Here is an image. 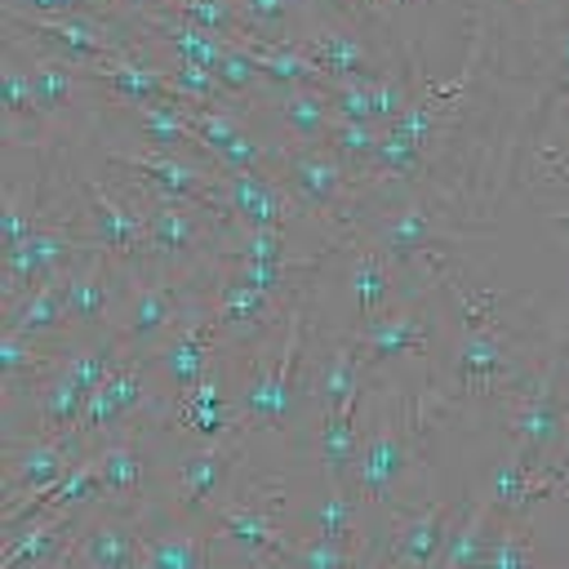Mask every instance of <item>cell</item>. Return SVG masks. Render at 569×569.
<instances>
[{"label": "cell", "instance_id": "obj_1", "mask_svg": "<svg viewBox=\"0 0 569 569\" xmlns=\"http://www.w3.org/2000/svg\"><path fill=\"white\" fill-rule=\"evenodd\" d=\"M302 365H307V298L293 293L284 302V333L262 338L253 347L249 382L236 400L240 431H276L289 422L298 391H302Z\"/></svg>", "mask_w": 569, "mask_h": 569}, {"label": "cell", "instance_id": "obj_2", "mask_svg": "<svg viewBox=\"0 0 569 569\" xmlns=\"http://www.w3.org/2000/svg\"><path fill=\"white\" fill-rule=\"evenodd\" d=\"M284 511H289V485L280 476H258L253 485H244L240 493H231L227 502H218L209 511L218 542L236 547V560L244 565H284L293 533L284 529Z\"/></svg>", "mask_w": 569, "mask_h": 569}, {"label": "cell", "instance_id": "obj_3", "mask_svg": "<svg viewBox=\"0 0 569 569\" xmlns=\"http://www.w3.org/2000/svg\"><path fill=\"white\" fill-rule=\"evenodd\" d=\"M511 396V413H507V431H511V445L516 453L529 462V467H542L547 453L560 445V436L569 431V400H560V387H556V365L538 378H529L520 391H507Z\"/></svg>", "mask_w": 569, "mask_h": 569}, {"label": "cell", "instance_id": "obj_4", "mask_svg": "<svg viewBox=\"0 0 569 569\" xmlns=\"http://www.w3.org/2000/svg\"><path fill=\"white\" fill-rule=\"evenodd\" d=\"M9 27H22L31 40H40V49H53L71 62H93V58H111V53H129V40L111 27V18H93V13H27V9H4Z\"/></svg>", "mask_w": 569, "mask_h": 569}, {"label": "cell", "instance_id": "obj_5", "mask_svg": "<svg viewBox=\"0 0 569 569\" xmlns=\"http://www.w3.org/2000/svg\"><path fill=\"white\" fill-rule=\"evenodd\" d=\"M142 551V507L138 502H111L98 516L80 520V533L67 551V565L80 569H138Z\"/></svg>", "mask_w": 569, "mask_h": 569}, {"label": "cell", "instance_id": "obj_6", "mask_svg": "<svg viewBox=\"0 0 569 569\" xmlns=\"http://www.w3.org/2000/svg\"><path fill=\"white\" fill-rule=\"evenodd\" d=\"M218 311L213 302H182L173 329L160 338L156 347V365L160 373L169 378V387L178 396H187L204 373H209V360H213V342H218Z\"/></svg>", "mask_w": 569, "mask_h": 569}, {"label": "cell", "instance_id": "obj_7", "mask_svg": "<svg viewBox=\"0 0 569 569\" xmlns=\"http://www.w3.org/2000/svg\"><path fill=\"white\" fill-rule=\"evenodd\" d=\"M409 467H413L409 436L387 413H378L369 436L360 440V453H356V467H351L356 493L365 502H373V507H396V489L409 476Z\"/></svg>", "mask_w": 569, "mask_h": 569}, {"label": "cell", "instance_id": "obj_8", "mask_svg": "<svg viewBox=\"0 0 569 569\" xmlns=\"http://www.w3.org/2000/svg\"><path fill=\"white\" fill-rule=\"evenodd\" d=\"M107 164L111 169H129V173L147 178L151 187H160V191H173V196H187V200L204 204L218 222H236L231 209H227V200H222L218 178H209L204 169H196L187 156H173V151H156L151 147V151H111Z\"/></svg>", "mask_w": 569, "mask_h": 569}, {"label": "cell", "instance_id": "obj_9", "mask_svg": "<svg viewBox=\"0 0 569 569\" xmlns=\"http://www.w3.org/2000/svg\"><path fill=\"white\" fill-rule=\"evenodd\" d=\"M182 280H173L169 271H147L138 276L129 302H124V316L116 325L120 342L133 351V356H147L160 347V338L173 329L178 311H182Z\"/></svg>", "mask_w": 569, "mask_h": 569}, {"label": "cell", "instance_id": "obj_10", "mask_svg": "<svg viewBox=\"0 0 569 569\" xmlns=\"http://www.w3.org/2000/svg\"><path fill=\"white\" fill-rule=\"evenodd\" d=\"M84 213H89L93 240L107 253H116L120 262L142 258V249H147V200H142L138 173H133V196L129 200H116L102 182H84Z\"/></svg>", "mask_w": 569, "mask_h": 569}, {"label": "cell", "instance_id": "obj_11", "mask_svg": "<svg viewBox=\"0 0 569 569\" xmlns=\"http://www.w3.org/2000/svg\"><path fill=\"white\" fill-rule=\"evenodd\" d=\"M516 378H520V360L511 356L502 333H485V329L462 333L453 351V391L471 400H489V396H507Z\"/></svg>", "mask_w": 569, "mask_h": 569}, {"label": "cell", "instance_id": "obj_12", "mask_svg": "<svg viewBox=\"0 0 569 569\" xmlns=\"http://www.w3.org/2000/svg\"><path fill=\"white\" fill-rule=\"evenodd\" d=\"M142 182V200H147V249L142 258H187L196 249H204V231H200V209L187 196L160 191L147 178Z\"/></svg>", "mask_w": 569, "mask_h": 569}, {"label": "cell", "instance_id": "obj_13", "mask_svg": "<svg viewBox=\"0 0 569 569\" xmlns=\"http://www.w3.org/2000/svg\"><path fill=\"white\" fill-rule=\"evenodd\" d=\"M280 182L298 196V204H307V209H316L325 218H342L347 164L333 151H320V147L280 151Z\"/></svg>", "mask_w": 569, "mask_h": 569}, {"label": "cell", "instance_id": "obj_14", "mask_svg": "<svg viewBox=\"0 0 569 569\" xmlns=\"http://www.w3.org/2000/svg\"><path fill=\"white\" fill-rule=\"evenodd\" d=\"M213 311H218V333L236 347H258L262 338H271V325H276V293L240 280L236 271L218 267V298H213Z\"/></svg>", "mask_w": 569, "mask_h": 569}, {"label": "cell", "instance_id": "obj_15", "mask_svg": "<svg viewBox=\"0 0 569 569\" xmlns=\"http://www.w3.org/2000/svg\"><path fill=\"white\" fill-rule=\"evenodd\" d=\"M116 253H107L102 244L80 253L76 267L62 271V293H67V325H98L111 316V307L120 302V289H124V276L111 267Z\"/></svg>", "mask_w": 569, "mask_h": 569}, {"label": "cell", "instance_id": "obj_16", "mask_svg": "<svg viewBox=\"0 0 569 569\" xmlns=\"http://www.w3.org/2000/svg\"><path fill=\"white\" fill-rule=\"evenodd\" d=\"M240 440H204L200 449H187L178 462V511L182 520H200L218 507V493L240 462Z\"/></svg>", "mask_w": 569, "mask_h": 569}, {"label": "cell", "instance_id": "obj_17", "mask_svg": "<svg viewBox=\"0 0 569 569\" xmlns=\"http://www.w3.org/2000/svg\"><path fill=\"white\" fill-rule=\"evenodd\" d=\"M218 187L240 227H284L293 218L298 196L289 187H276L262 169H227L218 164Z\"/></svg>", "mask_w": 569, "mask_h": 569}, {"label": "cell", "instance_id": "obj_18", "mask_svg": "<svg viewBox=\"0 0 569 569\" xmlns=\"http://www.w3.org/2000/svg\"><path fill=\"white\" fill-rule=\"evenodd\" d=\"M142 405H147V373H142V365H138V356H129L124 365H116V369L93 387V396H89V405H84V418H80V427H76L80 445L89 449L98 436L120 431V422H124L133 409H142Z\"/></svg>", "mask_w": 569, "mask_h": 569}, {"label": "cell", "instance_id": "obj_19", "mask_svg": "<svg viewBox=\"0 0 569 569\" xmlns=\"http://www.w3.org/2000/svg\"><path fill=\"white\" fill-rule=\"evenodd\" d=\"M351 338L365 351L369 369H378L382 360H400V356H427L431 351V316L422 302H409L400 311L365 320Z\"/></svg>", "mask_w": 569, "mask_h": 569}, {"label": "cell", "instance_id": "obj_20", "mask_svg": "<svg viewBox=\"0 0 569 569\" xmlns=\"http://www.w3.org/2000/svg\"><path fill=\"white\" fill-rule=\"evenodd\" d=\"M84 76H89L98 89H107L111 98H120L124 107L182 102V98L173 93V84H169L164 67L133 58V49H129V53H111V58H93V62H84Z\"/></svg>", "mask_w": 569, "mask_h": 569}, {"label": "cell", "instance_id": "obj_21", "mask_svg": "<svg viewBox=\"0 0 569 569\" xmlns=\"http://www.w3.org/2000/svg\"><path fill=\"white\" fill-rule=\"evenodd\" d=\"M449 529H453L449 502H431L427 511L391 507V551H387V565H409V569L440 565Z\"/></svg>", "mask_w": 569, "mask_h": 569}, {"label": "cell", "instance_id": "obj_22", "mask_svg": "<svg viewBox=\"0 0 569 569\" xmlns=\"http://www.w3.org/2000/svg\"><path fill=\"white\" fill-rule=\"evenodd\" d=\"M289 40L302 49V53H311L329 76H378V62L369 58V44H365V36L356 31V27H338V22H302V27H293L289 31Z\"/></svg>", "mask_w": 569, "mask_h": 569}, {"label": "cell", "instance_id": "obj_23", "mask_svg": "<svg viewBox=\"0 0 569 569\" xmlns=\"http://www.w3.org/2000/svg\"><path fill=\"white\" fill-rule=\"evenodd\" d=\"M445 240H449L445 218H440L431 204H422V200H409L405 209H396V213L378 227V244H382V253H387L391 262H400V267H409L418 253L440 249Z\"/></svg>", "mask_w": 569, "mask_h": 569}, {"label": "cell", "instance_id": "obj_24", "mask_svg": "<svg viewBox=\"0 0 569 569\" xmlns=\"http://www.w3.org/2000/svg\"><path fill=\"white\" fill-rule=\"evenodd\" d=\"M27 76H31L36 102H40V111H44L49 120H58L62 111H71V107L80 102V93L93 84V80L84 76V62H71V58H62V53H53V49L31 53V58H27Z\"/></svg>", "mask_w": 569, "mask_h": 569}, {"label": "cell", "instance_id": "obj_25", "mask_svg": "<svg viewBox=\"0 0 569 569\" xmlns=\"http://www.w3.org/2000/svg\"><path fill=\"white\" fill-rule=\"evenodd\" d=\"M191 129L204 138V147L218 156V164L227 169H262V147L236 124V116L227 107H196V102H182Z\"/></svg>", "mask_w": 569, "mask_h": 569}, {"label": "cell", "instance_id": "obj_26", "mask_svg": "<svg viewBox=\"0 0 569 569\" xmlns=\"http://www.w3.org/2000/svg\"><path fill=\"white\" fill-rule=\"evenodd\" d=\"M276 116H280L284 133L302 147H325V138L333 129V102L320 84H284L276 93Z\"/></svg>", "mask_w": 569, "mask_h": 569}, {"label": "cell", "instance_id": "obj_27", "mask_svg": "<svg viewBox=\"0 0 569 569\" xmlns=\"http://www.w3.org/2000/svg\"><path fill=\"white\" fill-rule=\"evenodd\" d=\"M369 387V360L356 347V338L333 342L329 360L320 365V413L338 409H360V396Z\"/></svg>", "mask_w": 569, "mask_h": 569}, {"label": "cell", "instance_id": "obj_28", "mask_svg": "<svg viewBox=\"0 0 569 569\" xmlns=\"http://www.w3.org/2000/svg\"><path fill=\"white\" fill-rule=\"evenodd\" d=\"M493 529H498V516H493L489 493L467 498V502L458 507V516H453V529H449V538H445L440 565H445V569H458V565H485L489 542H493Z\"/></svg>", "mask_w": 569, "mask_h": 569}, {"label": "cell", "instance_id": "obj_29", "mask_svg": "<svg viewBox=\"0 0 569 569\" xmlns=\"http://www.w3.org/2000/svg\"><path fill=\"white\" fill-rule=\"evenodd\" d=\"M138 565H147V569H200V565H209V542L200 533H191L187 525H151V511L142 507Z\"/></svg>", "mask_w": 569, "mask_h": 569}, {"label": "cell", "instance_id": "obj_30", "mask_svg": "<svg viewBox=\"0 0 569 569\" xmlns=\"http://www.w3.org/2000/svg\"><path fill=\"white\" fill-rule=\"evenodd\" d=\"M231 400L222 396V378L209 369L187 396H178V427L200 436V440H222L236 422H231Z\"/></svg>", "mask_w": 569, "mask_h": 569}, {"label": "cell", "instance_id": "obj_31", "mask_svg": "<svg viewBox=\"0 0 569 569\" xmlns=\"http://www.w3.org/2000/svg\"><path fill=\"white\" fill-rule=\"evenodd\" d=\"M133 129H138V133H142V142H147V147H156V151H173V156H182V151H204V156H213V151L204 147V138L191 129V120H187L182 102H151V107H133Z\"/></svg>", "mask_w": 569, "mask_h": 569}, {"label": "cell", "instance_id": "obj_32", "mask_svg": "<svg viewBox=\"0 0 569 569\" xmlns=\"http://www.w3.org/2000/svg\"><path fill=\"white\" fill-rule=\"evenodd\" d=\"M4 325L22 329L31 338H53L67 325V293H62V276L40 280L36 289H27L13 307H4Z\"/></svg>", "mask_w": 569, "mask_h": 569}, {"label": "cell", "instance_id": "obj_33", "mask_svg": "<svg viewBox=\"0 0 569 569\" xmlns=\"http://www.w3.org/2000/svg\"><path fill=\"white\" fill-rule=\"evenodd\" d=\"M84 405H89V391L58 365L53 373H44L40 391H36V409H40V427L44 436H71L84 418Z\"/></svg>", "mask_w": 569, "mask_h": 569}, {"label": "cell", "instance_id": "obj_34", "mask_svg": "<svg viewBox=\"0 0 569 569\" xmlns=\"http://www.w3.org/2000/svg\"><path fill=\"white\" fill-rule=\"evenodd\" d=\"M98 476H102V498L111 502H142V480H147V458L138 453V445L129 436L107 440L98 453Z\"/></svg>", "mask_w": 569, "mask_h": 569}, {"label": "cell", "instance_id": "obj_35", "mask_svg": "<svg viewBox=\"0 0 569 569\" xmlns=\"http://www.w3.org/2000/svg\"><path fill=\"white\" fill-rule=\"evenodd\" d=\"M360 409H338V413H320V436H316V458L325 467V480H351L356 453H360Z\"/></svg>", "mask_w": 569, "mask_h": 569}, {"label": "cell", "instance_id": "obj_36", "mask_svg": "<svg viewBox=\"0 0 569 569\" xmlns=\"http://www.w3.org/2000/svg\"><path fill=\"white\" fill-rule=\"evenodd\" d=\"M351 253H356L351 258V293H356V316L365 325V320L382 316V307L396 293V280H391V267L378 258V249H369L365 240H356Z\"/></svg>", "mask_w": 569, "mask_h": 569}, {"label": "cell", "instance_id": "obj_37", "mask_svg": "<svg viewBox=\"0 0 569 569\" xmlns=\"http://www.w3.org/2000/svg\"><path fill=\"white\" fill-rule=\"evenodd\" d=\"M325 485H329L325 502H316V507L307 511L311 533L333 538V542H351V538H360V502H365V498L356 493L351 480H325Z\"/></svg>", "mask_w": 569, "mask_h": 569}, {"label": "cell", "instance_id": "obj_38", "mask_svg": "<svg viewBox=\"0 0 569 569\" xmlns=\"http://www.w3.org/2000/svg\"><path fill=\"white\" fill-rule=\"evenodd\" d=\"M378 142H382V124L373 120H347L333 111V129L325 138V147L347 164V173H373V160H378Z\"/></svg>", "mask_w": 569, "mask_h": 569}, {"label": "cell", "instance_id": "obj_39", "mask_svg": "<svg viewBox=\"0 0 569 569\" xmlns=\"http://www.w3.org/2000/svg\"><path fill=\"white\" fill-rule=\"evenodd\" d=\"M542 560H547V556L538 551V538H533V520H529V516H507V520H498L485 565H493V569H516V565H542Z\"/></svg>", "mask_w": 569, "mask_h": 569}, {"label": "cell", "instance_id": "obj_40", "mask_svg": "<svg viewBox=\"0 0 569 569\" xmlns=\"http://www.w3.org/2000/svg\"><path fill=\"white\" fill-rule=\"evenodd\" d=\"M164 4H169L173 13H182V18H191V22H200V27L218 31V36H227V40H236V44L253 36L240 0H164Z\"/></svg>", "mask_w": 569, "mask_h": 569}, {"label": "cell", "instance_id": "obj_41", "mask_svg": "<svg viewBox=\"0 0 569 569\" xmlns=\"http://www.w3.org/2000/svg\"><path fill=\"white\" fill-rule=\"evenodd\" d=\"M365 556L351 551L347 542H333V538H293L289 547V560L284 565H307V569H342V565H360Z\"/></svg>", "mask_w": 569, "mask_h": 569}, {"label": "cell", "instance_id": "obj_42", "mask_svg": "<svg viewBox=\"0 0 569 569\" xmlns=\"http://www.w3.org/2000/svg\"><path fill=\"white\" fill-rule=\"evenodd\" d=\"M218 80H222L231 93H240V98H244V93H249V89H258L267 76H262V67L253 62V53H249L244 44H236V40H231V44H227V53H222V62H218Z\"/></svg>", "mask_w": 569, "mask_h": 569}, {"label": "cell", "instance_id": "obj_43", "mask_svg": "<svg viewBox=\"0 0 569 569\" xmlns=\"http://www.w3.org/2000/svg\"><path fill=\"white\" fill-rule=\"evenodd\" d=\"M4 9H27V13H93L111 18L120 13V0H4Z\"/></svg>", "mask_w": 569, "mask_h": 569}, {"label": "cell", "instance_id": "obj_44", "mask_svg": "<svg viewBox=\"0 0 569 569\" xmlns=\"http://www.w3.org/2000/svg\"><path fill=\"white\" fill-rule=\"evenodd\" d=\"M551 80H556L560 89H569V22H565V31L556 36V53H551Z\"/></svg>", "mask_w": 569, "mask_h": 569}, {"label": "cell", "instance_id": "obj_45", "mask_svg": "<svg viewBox=\"0 0 569 569\" xmlns=\"http://www.w3.org/2000/svg\"><path fill=\"white\" fill-rule=\"evenodd\" d=\"M560 236H565V244H569V222H565V227H560Z\"/></svg>", "mask_w": 569, "mask_h": 569}, {"label": "cell", "instance_id": "obj_46", "mask_svg": "<svg viewBox=\"0 0 569 569\" xmlns=\"http://www.w3.org/2000/svg\"><path fill=\"white\" fill-rule=\"evenodd\" d=\"M560 462H565V467H569V449H565V458H560Z\"/></svg>", "mask_w": 569, "mask_h": 569}]
</instances>
